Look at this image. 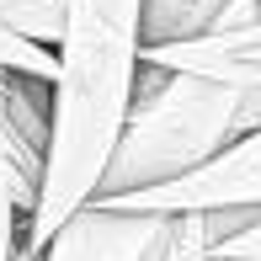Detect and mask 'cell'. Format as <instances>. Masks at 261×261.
<instances>
[{"instance_id":"5b68a950","label":"cell","mask_w":261,"mask_h":261,"mask_svg":"<svg viewBox=\"0 0 261 261\" xmlns=\"http://www.w3.org/2000/svg\"><path fill=\"white\" fill-rule=\"evenodd\" d=\"M165 219L117 213L107 203H86L64 229L43 245V261H144V251L160 240Z\"/></svg>"},{"instance_id":"6da1fadb","label":"cell","mask_w":261,"mask_h":261,"mask_svg":"<svg viewBox=\"0 0 261 261\" xmlns=\"http://www.w3.org/2000/svg\"><path fill=\"white\" fill-rule=\"evenodd\" d=\"M59 75L48 86V155L43 187L21 245L43 256V245L64 229L86 203H96L107 160L134 112L139 69H144V0H69Z\"/></svg>"},{"instance_id":"30bf717a","label":"cell","mask_w":261,"mask_h":261,"mask_svg":"<svg viewBox=\"0 0 261 261\" xmlns=\"http://www.w3.org/2000/svg\"><path fill=\"white\" fill-rule=\"evenodd\" d=\"M197 0H144V43H176Z\"/></svg>"},{"instance_id":"8992f818","label":"cell","mask_w":261,"mask_h":261,"mask_svg":"<svg viewBox=\"0 0 261 261\" xmlns=\"http://www.w3.org/2000/svg\"><path fill=\"white\" fill-rule=\"evenodd\" d=\"M64 21H69V0H0V27L38 48L64 43Z\"/></svg>"},{"instance_id":"9c48e42d","label":"cell","mask_w":261,"mask_h":261,"mask_svg":"<svg viewBox=\"0 0 261 261\" xmlns=\"http://www.w3.org/2000/svg\"><path fill=\"white\" fill-rule=\"evenodd\" d=\"M0 69L27 75V80H38V86H54L59 54H54V48H38V43H27V38H16V32L0 27Z\"/></svg>"},{"instance_id":"3957f363","label":"cell","mask_w":261,"mask_h":261,"mask_svg":"<svg viewBox=\"0 0 261 261\" xmlns=\"http://www.w3.org/2000/svg\"><path fill=\"white\" fill-rule=\"evenodd\" d=\"M117 213H144V219H187V213H224V208H261V134L234 139L208 165L176 176L165 187L134 197H96Z\"/></svg>"},{"instance_id":"277c9868","label":"cell","mask_w":261,"mask_h":261,"mask_svg":"<svg viewBox=\"0 0 261 261\" xmlns=\"http://www.w3.org/2000/svg\"><path fill=\"white\" fill-rule=\"evenodd\" d=\"M144 64L171 75H197L229 91H261V21L208 38H176V43H144Z\"/></svg>"},{"instance_id":"ba28073f","label":"cell","mask_w":261,"mask_h":261,"mask_svg":"<svg viewBox=\"0 0 261 261\" xmlns=\"http://www.w3.org/2000/svg\"><path fill=\"white\" fill-rule=\"evenodd\" d=\"M21 91H27V80H21L11 96H0V160H6L21 181L43 187V149L21 134V117H16V96H21Z\"/></svg>"},{"instance_id":"52a82bcc","label":"cell","mask_w":261,"mask_h":261,"mask_svg":"<svg viewBox=\"0 0 261 261\" xmlns=\"http://www.w3.org/2000/svg\"><path fill=\"white\" fill-rule=\"evenodd\" d=\"M32 208H38V187L21 181L6 160H0V261L21 251V229H27Z\"/></svg>"},{"instance_id":"8fae6325","label":"cell","mask_w":261,"mask_h":261,"mask_svg":"<svg viewBox=\"0 0 261 261\" xmlns=\"http://www.w3.org/2000/svg\"><path fill=\"white\" fill-rule=\"evenodd\" d=\"M213 261H261V219L251 224V229L229 234V240L213 251Z\"/></svg>"},{"instance_id":"7a4b0ae2","label":"cell","mask_w":261,"mask_h":261,"mask_svg":"<svg viewBox=\"0 0 261 261\" xmlns=\"http://www.w3.org/2000/svg\"><path fill=\"white\" fill-rule=\"evenodd\" d=\"M234 139H240V91L144 64L134 112L123 123L112 160H107L96 197H134L149 187H165L176 176L208 165Z\"/></svg>"}]
</instances>
